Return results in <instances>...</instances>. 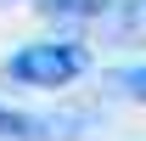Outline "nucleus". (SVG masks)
I'll return each mask as SVG.
<instances>
[{"instance_id": "1", "label": "nucleus", "mask_w": 146, "mask_h": 141, "mask_svg": "<svg viewBox=\"0 0 146 141\" xmlns=\"http://www.w3.org/2000/svg\"><path fill=\"white\" fill-rule=\"evenodd\" d=\"M6 73L17 85H28V90H62V85H73V79L90 73V51L79 40H34V45L11 51Z\"/></svg>"}, {"instance_id": "2", "label": "nucleus", "mask_w": 146, "mask_h": 141, "mask_svg": "<svg viewBox=\"0 0 146 141\" xmlns=\"http://www.w3.org/2000/svg\"><path fill=\"white\" fill-rule=\"evenodd\" d=\"M90 113H17L0 107V136L6 141H73V130H84Z\"/></svg>"}, {"instance_id": "3", "label": "nucleus", "mask_w": 146, "mask_h": 141, "mask_svg": "<svg viewBox=\"0 0 146 141\" xmlns=\"http://www.w3.org/2000/svg\"><path fill=\"white\" fill-rule=\"evenodd\" d=\"M45 17L56 23H118L135 17V0H34Z\"/></svg>"}, {"instance_id": "4", "label": "nucleus", "mask_w": 146, "mask_h": 141, "mask_svg": "<svg viewBox=\"0 0 146 141\" xmlns=\"http://www.w3.org/2000/svg\"><path fill=\"white\" fill-rule=\"evenodd\" d=\"M112 90H124V96L146 102V68H112Z\"/></svg>"}, {"instance_id": "5", "label": "nucleus", "mask_w": 146, "mask_h": 141, "mask_svg": "<svg viewBox=\"0 0 146 141\" xmlns=\"http://www.w3.org/2000/svg\"><path fill=\"white\" fill-rule=\"evenodd\" d=\"M0 6H6V0H0Z\"/></svg>"}]
</instances>
